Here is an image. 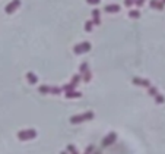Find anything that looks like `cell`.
<instances>
[{
	"instance_id": "7a4b0ae2",
	"label": "cell",
	"mask_w": 165,
	"mask_h": 154,
	"mask_svg": "<svg viewBox=\"0 0 165 154\" xmlns=\"http://www.w3.org/2000/svg\"><path fill=\"white\" fill-rule=\"evenodd\" d=\"M18 138H19L21 141L34 140V138H37V131H35V129H24V131H19V132H18Z\"/></svg>"
},
{
	"instance_id": "3957f363",
	"label": "cell",
	"mask_w": 165,
	"mask_h": 154,
	"mask_svg": "<svg viewBox=\"0 0 165 154\" xmlns=\"http://www.w3.org/2000/svg\"><path fill=\"white\" fill-rule=\"evenodd\" d=\"M91 48H92L91 43H88V41H83V43L76 44V46L73 47V51H75V54H83V53H88Z\"/></svg>"
},
{
	"instance_id": "d6986e66",
	"label": "cell",
	"mask_w": 165,
	"mask_h": 154,
	"mask_svg": "<svg viewBox=\"0 0 165 154\" xmlns=\"http://www.w3.org/2000/svg\"><path fill=\"white\" fill-rule=\"evenodd\" d=\"M153 99H155V101H157L158 104H162V103H165V97L162 94H159V93H158V94L155 95Z\"/></svg>"
},
{
	"instance_id": "484cf974",
	"label": "cell",
	"mask_w": 165,
	"mask_h": 154,
	"mask_svg": "<svg viewBox=\"0 0 165 154\" xmlns=\"http://www.w3.org/2000/svg\"><path fill=\"white\" fill-rule=\"evenodd\" d=\"M93 151H95V147L93 145H89L88 148H86V153H93Z\"/></svg>"
},
{
	"instance_id": "52a82bcc",
	"label": "cell",
	"mask_w": 165,
	"mask_h": 154,
	"mask_svg": "<svg viewBox=\"0 0 165 154\" xmlns=\"http://www.w3.org/2000/svg\"><path fill=\"white\" fill-rule=\"evenodd\" d=\"M104 10H105V13H119L121 10V8L119 4H107L104 8Z\"/></svg>"
},
{
	"instance_id": "7c38bea8",
	"label": "cell",
	"mask_w": 165,
	"mask_h": 154,
	"mask_svg": "<svg viewBox=\"0 0 165 154\" xmlns=\"http://www.w3.org/2000/svg\"><path fill=\"white\" fill-rule=\"evenodd\" d=\"M26 81L29 82L31 85H35L37 81H38V78H37V75H35L34 72H28L26 73Z\"/></svg>"
},
{
	"instance_id": "9a60e30c",
	"label": "cell",
	"mask_w": 165,
	"mask_h": 154,
	"mask_svg": "<svg viewBox=\"0 0 165 154\" xmlns=\"http://www.w3.org/2000/svg\"><path fill=\"white\" fill-rule=\"evenodd\" d=\"M38 91L41 93V94H50L51 87H48V85H40L38 87Z\"/></svg>"
},
{
	"instance_id": "7402d4cb",
	"label": "cell",
	"mask_w": 165,
	"mask_h": 154,
	"mask_svg": "<svg viewBox=\"0 0 165 154\" xmlns=\"http://www.w3.org/2000/svg\"><path fill=\"white\" fill-rule=\"evenodd\" d=\"M67 153H73V154H77V150L75 145H67Z\"/></svg>"
},
{
	"instance_id": "277c9868",
	"label": "cell",
	"mask_w": 165,
	"mask_h": 154,
	"mask_svg": "<svg viewBox=\"0 0 165 154\" xmlns=\"http://www.w3.org/2000/svg\"><path fill=\"white\" fill-rule=\"evenodd\" d=\"M115 141H117V134H115V132H110L105 138H104V140H102V147L113 145Z\"/></svg>"
},
{
	"instance_id": "ffe728a7",
	"label": "cell",
	"mask_w": 165,
	"mask_h": 154,
	"mask_svg": "<svg viewBox=\"0 0 165 154\" xmlns=\"http://www.w3.org/2000/svg\"><path fill=\"white\" fill-rule=\"evenodd\" d=\"M70 90H76V88L73 85H70V84H66V85L61 87V91H64V93H66V91H70Z\"/></svg>"
},
{
	"instance_id": "5bb4252c",
	"label": "cell",
	"mask_w": 165,
	"mask_h": 154,
	"mask_svg": "<svg viewBox=\"0 0 165 154\" xmlns=\"http://www.w3.org/2000/svg\"><path fill=\"white\" fill-rule=\"evenodd\" d=\"M129 16H130L131 19H139V18H140V12L137 10V9H133V10H129Z\"/></svg>"
},
{
	"instance_id": "44dd1931",
	"label": "cell",
	"mask_w": 165,
	"mask_h": 154,
	"mask_svg": "<svg viewBox=\"0 0 165 154\" xmlns=\"http://www.w3.org/2000/svg\"><path fill=\"white\" fill-rule=\"evenodd\" d=\"M86 69H89L88 68V63H82L81 66H79V73H83Z\"/></svg>"
},
{
	"instance_id": "4fadbf2b",
	"label": "cell",
	"mask_w": 165,
	"mask_h": 154,
	"mask_svg": "<svg viewBox=\"0 0 165 154\" xmlns=\"http://www.w3.org/2000/svg\"><path fill=\"white\" fill-rule=\"evenodd\" d=\"M82 75V81L83 82H89L91 79H92V72H91V69H86L83 73H81Z\"/></svg>"
},
{
	"instance_id": "e0dca14e",
	"label": "cell",
	"mask_w": 165,
	"mask_h": 154,
	"mask_svg": "<svg viewBox=\"0 0 165 154\" xmlns=\"http://www.w3.org/2000/svg\"><path fill=\"white\" fill-rule=\"evenodd\" d=\"M50 94H53V95H60V94H61V87H51Z\"/></svg>"
},
{
	"instance_id": "5b68a950",
	"label": "cell",
	"mask_w": 165,
	"mask_h": 154,
	"mask_svg": "<svg viewBox=\"0 0 165 154\" xmlns=\"http://www.w3.org/2000/svg\"><path fill=\"white\" fill-rule=\"evenodd\" d=\"M19 6H21V0H12V2H10V3L4 8V12L8 13V15H12V13L19 8Z\"/></svg>"
},
{
	"instance_id": "cb8c5ba5",
	"label": "cell",
	"mask_w": 165,
	"mask_h": 154,
	"mask_svg": "<svg viewBox=\"0 0 165 154\" xmlns=\"http://www.w3.org/2000/svg\"><path fill=\"white\" fill-rule=\"evenodd\" d=\"M124 4H126V8H131L135 4V0H124Z\"/></svg>"
},
{
	"instance_id": "603a6c76",
	"label": "cell",
	"mask_w": 165,
	"mask_h": 154,
	"mask_svg": "<svg viewBox=\"0 0 165 154\" xmlns=\"http://www.w3.org/2000/svg\"><path fill=\"white\" fill-rule=\"evenodd\" d=\"M86 3H88V4H92V6H97V4L101 3V0H86Z\"/></svg>"
},
{
	"instance_id": "ba28073f",
	"label": "cell",
	"mask_w": 165,
	"mask_h": 154,
	"mask_svg": "<svg viewBox=\"0 0 165 154\" xmlns=\"http://www.w3.org/2000/svg\"><path fill=\"white\" fill-rule=\"evenodd\" d=\"M149 6L152 9H157V10H162L165 8V4L162 3V0H151L149 2Z\"/></svg>"
},
{
	"instance_id": "4316f807",
	"label": "cell",
	"mask_w": 165,
	"mask_h": 154,
	"mask_svg": "<svg viewBox=\"0 0 165 154\" xmlns=\"http://www.w3.org/2000/svg\"><path fill=\"white\" fill-rule=\"evenodd\" d=\"M162 3H164V4H165V0H162Z\"/></svg>"
},
{
	"instance_id": "d4e9b609",
	"label": "cell",
	"mask_w": 165,
	"mask_h": 154,
	"mask_svg": "<svg viewBox=\"0 0 165 154\" xmlns=\"http://www.w3.org/2000/svg\"><path fill=\"white\" fill-rule=\"evenodd\" d=\"M145 2H146V0H135V4L137 6V8H142V6L145 4Z\"/></svg>"
},
{
	"instance_id": "ac0fdd59",
	"label": "cell",
	"mask_w": 165,
	"mask_h": 154,
	"mask_svg": "<svg viewBox=\"0 0 165 154\" xmlns=\"http://www.w3.org/2000/svg\"><path fill=\"white\" fill-rule=\"evenodd\" d=\"M93 30V22L92 21H86L85 22V31L86 32H91Z\"/></svg>"
},
{
	"instance_id": "30bf717a",
	"label": "cell",
	"mask_w": 165,
	"mask_h": 154,
	"mask_svg": "<svg viewBox=\"0 0 165 154\" xmlns=\"http://www.w3.org/2000/svg\"><path fill=\"white\" fill-rule=\"evenodd\" d=\"M92 22L93 25H101V16H99V10L98 9L92 10Z\"/></svg>"
},
{
	"instance_id": "8fae6325",
	"label": "cell",
	"mask_w": 165,
	"mask_h": 154,
	"mask_svg": "<svg viewBox=\"0 0 165 154\" xmlns=\"http://www.w3.org/2000/svg\"><path fill=\"white\" fill-rule=\"evenodd\" d=\"M81 81H82V75H81V73H76V75H73V77H72V79H70V82H69V84L76 88V87L79 85V82H81Z\"/></svg>"
},
{
	"instance_id": "8992f818",
	"label": "cell",
	"mask_w": 165,
	"mask_h": 154,
	"mask_svg": "<svg viewBox=\"0 0 165 154\" xmlns=\"http://www.w3.org/2000/svg\"><path fill=\"white\" fill-rule=\"evenodd\" d=\"M131 82H133V85L145 87V88H148V87L151 85V81H149V79H146V78H139V77H135L131 79Z\"/></svg>"
},
{
	"instance_id": "2e32d148",
	"label": "cell",
	"mask_w": 165,
	"mask_h": 154,
	"mask_svg": "<svg viewBox=\"0 0 165 154\" xmlns=\"http://www.w3.org/2000/svg\"><path fill=\"white\" fill-rule=\"evenodd\" d=\"M158 93H159V91H158L157 87H152V85H149V87H148V94L151 95V97H155V95H157Z\"/></svg>"
},
{
	"instance_id": "9c48e42d",
	"label": "cell",
	"mask_w": 165,
	"mask_h": 154,
	"mask_svg": "<svg viewBox=\"0 0 165 154\" xmlns=\"http://www.w3.org/2000/svg\"><path fill=\"white\" fill-rule=\"evenodd\" d=\"M64 95H66V99H81L82 93H79V91H75V90H70V91H66V93H64Z\"/></svg>"
},
{
	"instance_id": "6da1fadb",
	"label": "cell",
	"mask_w": 165,
	"mask_h": 154,
	"mask_svg": "<svg viewBox=\"0 0 165 154\" xmlns=\"http://www.w3.org/2000/svg\"><path fill=\"white\" fill-rule=\"evenodd\" d=\"M93 119V113L92 111H85V113H81V115H76L70 117V123L72 125H79L82 122H86V120H92Z\"/></svg>"
}]
</instances>
